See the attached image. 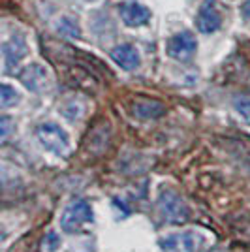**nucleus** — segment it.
Masks as SVG:
<instances>
[{
    "instance_id": "nucleus-1",
    "label": "nucleus",
    "mask_w": 250,
    "mask_h": 252,
    "mask_svg": "<svg viewBox=\"0 0 250 252\" xmlns=\"http://www.w3.org/2000/svg\"><path fill=\"white\" fill-rule=\"evenodd\" d=\"M158 211L162 219L169 224H185L190 217L187 201L179 196L175 190H162L158 196Z\"/></svg>"
},
{
    "instance_id": "nucleus-2",
    "label": "nucleus",
    "mask_w": 250,
    "mask_h": 252,
    "mask_svg": "<svg viewBox=\"0 0 250 252\" xmlns=\"http://www.w3.org/2000/svg\"><path fill=\"white\" fill-rule=\"evenodd\" d=\"M93 220L94 211L91 203L85 200H75L64 209L62 217H61V228L66 233H77L83 230L87 224H93Z\"/></svg>"
},
{
    "instance_id": "nucleus-3",
    "label": "nucleus",
    "mask_w": 250,
    "mask_h": 252,
    "mask_svg": "<svg viewBox=\"0 0 250 252\" xmlns=\"http://www.w3.org/2000/svg\"><path fill=\"white\" fill-rule=\"evenodd\" d=\"M36 137L43 149L49 153H55L57 157H64L70 149V137L66 130L55 123H43L36 128Z\"/></svg>"
},
{
    "instance_id": "nucleus-4",
    "label": "nucleus",
    "mask_w": 250,
    "mask_h": 252,
    "mask_svg": "<svg viewBox=\"0 0 250 252\" xmlns=\"http://www.w3.org/2000/svg\"><path fill=\"white\" fill-rule=\"evenodd\" d=\"M198 51V40L190 31H181L173 34L166 43L167 57H171L173 61L179 63H187L190 61Z\"/></svg>"
},
{
    "instance_id": "nucleus-5",
    "label": "nucleus",
    "mask_w": 250,
    "mask_h": 252,
    "mask_svg": "<svg viewBox=\"0 0 250 252\" xmlns=\"http://www.w3.org/2000/svg\"><path fill=\"white\" fill-rule=\"evenodd\" d=\"M19 81L32 93H45L51 87V75L43 64L31 63L19 72Z\"/></svg>"
},
{
    "instance_id": "nucleus-6",
    "label": "nucleus",
    "mask_w": 250,
    "mask_h": 252,
    "mask_svg": "<svg viewBox=\"0 0 250 252\" xmlns=\"http://www.w3.org/2000/svg\"><path fill=\"white\" fill-rule=\"evenodd\" d=\"M160 245L164 252H196L203 245V237L196 231H185L162 239Z\"/></svg>"
},
{
    "instance_id": "nucleus-7",
    "label": "nucleus",
    "mask_w": 250,
    "mask_h": 252,
    "mask_svg": "<svg viewBox=\"0 0 250 252\" xmlns=\"http://www.w3.org/2000/svg\"><path fill=\"white\" fill-rule=\"evenodd\" d=\"M222 25V17H220L219 6L215 0H203L196 15V27L199 32L203 34H213L217 32Z\"/></svg>"
},
{
    "instance_id": "nucleus-8",
    "label": "nucleus",
    "mask_w": 250,
    "mask_h": 252,
    "mask_svg": "<svg viewBox=\"0 0 250 252\" xmlns=\"http://www.w3.org/2000/svg\"><path fill=\"white\" fill-rule=\"evenodd\" d=\"M2 55H4L8 70H11L13 66H17L29 55V45H27L25 36L23 34H11L10 38L2 43Z\"/></svg>"
},
{
    "instance_id": "nucleus-9",
    "label": "nucleus",
    "mask_w": 250,
    "mask_h": 252,
    "mask_svg": "<svg viewBox=\"0 0 250 252\" xmlns=\"http://www.w3.org/2000/svg\"><path fill=\"white\" fill-rule=\"evenodd\" d=\"M121 19L128 27L137 29V27H143L151 21V10L137 0H126L121 4Z\"/></svg>"
},
{
    "instance_id": "nucleus-10",
    "label": "nucleus",
    "mask_w": 250,
    "mask_h": 252,
    "mask_svg": "<svg viewBox=\"0 0 250 252\" xmlns=\"http://www.w3.org/2000/svg\"><path fill=\"white\" fill-rule=\"evenodd\" d=\"M111 59L115 61L117 66H121L123 70L126 72H134L139 68V64H141V55L137 51L134 45H130V43H121V45H117L111 49Z\"/></svg>"
},
{
    "instance_id": "nucleus-11",
    "label": "nucleus",
    "mask_w": 250,
    "mask_h": 252,
    "mask_svg": "<svg viewBox=\"0 0 250 252\" xmlns=\"http://www.w3.org/2000/svg\"><path fill=\"white\" fill-rule=\"evenodd\" d=\"M166 107L156 100H137L134 104V115L139 119H158L164 115Z\"/></svg>"
},
{
    "instance_id": "nucleus-12",
    "label": "nucleus",
    "mask_w": 250,
    "mask_h": 252,
    "mask_svg": "<svg viewBox=\"0 0 250 252\" xmlns=\"http://www.w3.org/2000/svg\"><path fill=\"white\" fill-rule=\"evenodd\" d=\"M19 100H21V96H19V93H17L13 87H10L8 83H2V87H0V105H2L4 109L15 105Z\"/></svg>"
},
{
    "instance_id": "nucleus-13",
    "label": "nucleus",
    "mask_w": 250,
    "mask_h": 252,
    "mask_svg": "<svg viewBox=\"0 0 250 252\" xmlns=\"http://www.w3.org/2000/svg\"><path fill=\"white\" fill-rule=\"evenodd\" d=\"M57 29H59V32H61V34H64V36H70V38H79V36H81L79 27H77V25H75L70 17H62L61 21L57 23Z\"/></svg>"
},
{
    "instance_id": "nucleus-14",
    "label": "nucleus",
    "mask_w": 250,
    "mask_h": 252,
    "mask_svg": "<svg viewBox=\"0 0 250 252\" xmlns=\"http://www.w3.org/2000/svg\"><path fill=\"white\" fill-rule=\"evenodd\" d=\"M233 107H235V111L241 115V119L250 126V98H247V96H237L233 100Z\"/></svg>"
},
{
    "instance_id": "nucleus-15",
    "label": "nucleus",
    "mask_w": 250,
    "mask_h": 252,
    "mask_svg": "<svg viewBox=\"0 0 250 252\" xmlns=\"http://www.w3.org/2000/svg\"><path fill=\"white\" fill-rule=\"evenodd\" d=\"M0 125H2V141H6V137L10 134V119L8 117H2Z\"/></svg>"
}]
</instances>
